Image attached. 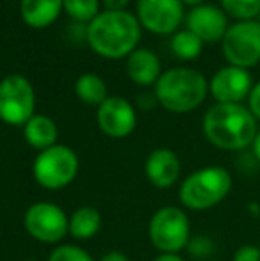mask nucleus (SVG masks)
I'll return each mask as SVG.
<instances>
[{
  "label": "nucleus",
  "instance_id": "obj_24",
  "mask_svg": "<svg viewBox=\"0 0 260 261\" xmlns=\"http://www.w3.org/2000/svg\"><path fill=\"white\" fill-rule=\"evenodd\" d=\"M232 261H260V247L253 244L241 245L235 252H233Z\"/></svg>",
  "mask_w": 260,
  "mask_h": 261
},
{
  "label": "nucleus",
  "instance_id": "obj_27",
  "mask_svg": "<svg viewBox=\"0 0 260 261\" xmlns=\"http://www.w3.org/2000/svg\"><path fill=\"white\" fill-rule=\"evenodd\" d=\"M107 11H125L129 6V0H104Z\"/></svg>",
  "mask_w": 260,
  "mask_h": 261
},
{
  "label": "nucleus",
  "instance_id": "obj_11",
  "mask_svg": "<svg viewBox=\"0 0 260 261\" xmlns=\"http://www.w3.org/2000/svg\"><path fill=\"white\" fill-rule=\"evenodd\" d=\"M253 89V79L248 69L225 66L218 69L208 82V93L216 103H243Z\"/></svg>",
  "mask_w": 260,
  "mask_h": 261
},
{
  "label": "nucleus",
  "instance_id": "obj_28",
  "mask_svg": "<svg viewBox=\"0 0 260 261\" xmlns=\"http://www.w3.org/2000/svg\"><path fill=\"white\" fill-rule=\"evenodd\" d=\"M98 261H129V256L122 251H111L107 254H104Z\"/></svg>",
  "mask_w": 260,
  "mask_h": 261
},
{
  "label": "nucleus",
  "instance_id": "obj_9",
  "mask_svg": "<svg viewBox=\"0 0 260 261\" xmlns=\"http://www.w3.org/2000/svg\"><path fill=\"white\" fill-rule=\"evenodd\" d=\"M23 226L34 240L43 244H57L69 233V219L64 210L46 201L29 206Z\"/></svg>",
  "mask_w": 260,
  "mask_h": 261
},
{
  "label": "nucleus",
  "instance_id": "obj_32",
  "mask_svg": "<svg viewBox=\"0 0 260 261\" xmlns=\"http://www.w3.org/2000/svg\"><path fill=\"white\" fill-rule=\"evenodd\" d=\"M25 261H36V259H25Z\"/></svg>",
  "mask_w": 260,
  "mask_h": 261
},
{
  "label": "nucleus",
  "instance_id": "obj_17",
  "mask_svg": "<svg viewBox=\"0 0 260 261\" xmlns=\"http://www.w3.org/2000/svg\"><path fill=\"white\" fill-rule=\"evenodd\" d=\"M23 137L29 146H32L38 151L49 149L57 144L59 130L52 117L45 114H34L23 126Z\"/></svg>",
  "mask_w": 260,
  "mask_h": 261
},
{
  "label": "nucleus",
  "instance_id": "obj_25",
  "mask_svg": "<svg viewBox=\"0 0 260 261\" xmlns=\"http://www.w3.org/2000/svg\"><path fill=\"white\" fill-rule=\"evenodd\" d=\"M248 109L255 116V119L260 121V82L253 84V89L248 96Z\"/></svg>",
  "mask_w": 260,
  "mask_h": 261
},
{
  "label": "nucleus",
  "instance_id": "obj_7",
  "mask_svg": "<svg viewBox=\"0 0 260 261\" xmlns=\"http://www.w3.org/2000/svg\"><path fill=\"white\" fill-rule=\"evenodd\" d=\"M36 110V93L23 75H7L0 80V121L11 126H25Z\"/></svg>",
  "mask_w": 260,
  "mask_h": 261
},
{
  "label": "nucleus",
  "instance_id": "obj_14",
  "mask_svg": "<svg viewBox=\"0 0 260 261\" xmlns=\"http://www.w3.org/2000/svg\"><path fill=\"white\" fill-rule=\"evenodd\" d=\"M180 158L177 156V153L171 151L168 148H159L153 149L146 158L145 164V172L148 181L157 189H170L177 183V179L180 178Z\"/></svg>",
  "mask_w": 260,
  "mask_h": 261
},
{
  "label": "nucleus",
  "instance_id": "obj_20",
  "mask_svg": "<svg viewBox=\"0 0 260 261\" xmlns=\"http://www.w3.org/2000/svg\"><path fill=\"white\" fill-rule=\"evenodd\" d=\"M203 45L205 43L196 34L187 31V29L177 31L170 41L171 52L177 55L178 59H182V61H195V59H198L201 50H203Z\"/></svg>",
  "mask_w": 260,
  "mask_h": 261
},
{
  "label": "nucleus",
  "instance_id": "obj_19",
  "mask_svg": "<svg viewBox=\"0 0 260 261\" xmlns=\"http://www.w3.org/2000/svg\"><path fill=\"white\" fill-rule=\"evenodd\" d=\"M75 94L82 103L100 107L109 98L104 79L94 73H84L75 82Z\"/></svg>",
  "mask_w": 260,
  "mask_h": 261
},
{
  "label": "nucleus",
  "instance_id": "obj_21",
  "mask_svg": "<svg viewBox=\"0 0 260 261\" xmlns=\"http://www.w3.org/2000/svg\"><path fill=\"white\" fill-rule=\"evenodd\" d=\"M63 9L80 23H91L100 14V0H63Z\"/></svg>",
  "mask_w": 260,
  "mask_h": 261
},
{
  "label": "nucleus",
  "instance_id": "obj_30",
  "mask_svg": "<svg viewBox=\"0 0 260 261\" xmlns=\"http://www.w3.org/2000/svg\"><path fill=\"white\" fill-rule=\"evenodd\" d=\"M251 151H253V156L260 162V130H258L257 137H255L253 144H251Z\"/></svg>",
  "mask_w": 260,
  "mask_h": 261
},
{
  "label": "nucleus",
  "instance_id": "obj_12",
  "mask_svg": "<svg viewBox=\"0 0 260 261\" xmlns=\"http://www.w3.org/2000/svg\"><path fill=\"white\" fill-rule=\"evenodd\" d=\"M97 121L100 130L111 139L129 137L135 130L137 114L130 101L122 96H109L97 112Z\"/></svg>",
  "mask_w": 260,
  "mask_h": 261
},
{
  "label": "nucleus",
  "instance_id": "obj_18",
  "mask_svg": "<svg viewBox=\"0 0 260 261\" xmlns=\"http://www.w3.org/2000/svg\"><path fill=\"white\" fill-rule=\"evenodd\" d=\"M102 215L97 208L82 206L69 217V234L77 240H89L100 231Z\"/></svg>",
  "mask_w": 260,
  "mask_h": 261
},
{
  "label": "nucleus",
  "instance_id": "obj_1",
  "mask_svg": "<svg viewBox=\"0 0 260 261\" xmlns=\"http://www.w3.org/2000/svg\"><path fill=\"white\" fill-rule=\"evenodd\" d=\"M86 39L97 55L111 61L127 59L139 48L141 23L129 11H100L86 27Z\"/></svg>",
  "mask_w": 260,
  "mask_h": 261
},
{
  "label": "nucleus",
  "instance_id": "obj_22",
  "mask_svg": "<svg viewBox=\"0 0 260 261\" xmlns=\"http://www.w3.org/2000/svg\"><path fill=\"white\" fill-rule=\"evenodd\" d=\"M219 2L226 16L235 18L237 21L257 20L260 16V0H219Z\"/></svg>",
  "mask_w": 260,
  "mask_h": 261
},
{
  "label": "nucleus",
  "instance_id": "obj_26",
  "mask_svg": "<svg viewBox=\"0 0 260 261\" xmlns=\"http://www.w3.org/2000/svg\"><path fill=\"white\" fill-rule=\"evenodd\" d=\"M210 242L207 240V238H203V237H200V238H195V240H191L189 242V251L193 252V254H196V256H207L208 252H210Z\"/></svg>",
  "mask_w": 260,
  "mask_h": 261
},
{
  "label": "nucleus",
  "instance_id": "obj_15",
  "mask_svg": "<svg viewBox=\"0 0 260 261\" xmlns=\"http://www.w3.org/2000/svg\"><path fill=\"white\" fill-rule=\"evenodd\" d=\"M127 75L134 84L143 87L155 86L160 79V59L150 48H135L127 57Z\"/></svg>",
  "mask_w": 260,
  "mask_h": 261
},
{
  "label": "nucleus",
  "instance_id": "obj_2",
  "mask_svg": "<svg viewBox=\"0 0 260 261\" xmlns=\"http://www.w3.org/2000/svg\"><path fill=\"white\" fill-rule=\"evenodd\" d=\"M258 121L243 103H216L203 116L205 139L225 151H241L253 144Z\"/></svg>",
  "mask_w": 260,
  "mask_h": 261
},
{
  "label": "nucleus",
  "instance_id": "obj_8",
  "mask_svg": "<svg viewBox=\"0 0 260 261\" xmlns=\"http://www.w3.org/2000/svg\"><path fill=\"white\" fill-rule=\"evenodd\" d=\"M226 62L235 68L250 69L260 62V21H235L221 39Z\"/></svg>",
  "mask_w": 260,
  "mask_h": 261
},
{
  "label": "nucleus",
  "instance_id": "obj_16",
  "mask_svg": "<svg viewBox=\"0 0 260 261\" xmlns=\"http://www.w3.org/2000/svg\"><path fill=\"white\" fill-rule=\"evenodd\" d=\"M63 11V0H20V16L31 29L50 27Z\"/></svg>",
  "mask_w": 260,
  "mask_h": 261
},
{
  "label": "nucleus",
  "instance_id": "obj_31",
  "mask_svg": "<svg viewBox=\"0 0 260 261\" xmlns=\"http://www.w3.org/2000/svg\"><path fill=\"white\" fill-rule=\"evenodd\" d=\"M184 4H187V6H193V7H196V6H200V4H203L205 0H182Z\"/></svg>",
  "mask_w": 260,
  "mask_h": 261
},
{
  "label": "nucleus",
  "instance_id": "obj_13",
  "mask_svg": "<svg viewBox=\"0 0 260 261\" xmlns=\"http://www.w3.org/2000/svg\"><path fill=\"white\" fill-rule=\"evenodd\" d=\"M187 31L196 34L203 43H218L225 38L228 31V16L218 6L200 4L193 7L185 16Z\"/></svg>",
  "mask_w": 260,
  "mask_h": 261
},
{
  "label": "nucleus",
  "instance_id": "obj_5",
  "mask_svg": "<svg viewBox=\"0 0 260 261\" xmlns=\"http://www.w3.org/2000/svg\"><path fill=\"white\" fill-rule=\"evenodd\" d=\"M79 172V156L72 148L56 144L39 151L32 164L34 179L46 190H61L68 187Z\"/></svg>",
  "mask_w": 260,
  "mask_h": 261
},
{
  "label": "nucleus",
  "instance_id": "obj_3",
  "mask_svg": "<svg viewBox=\"0 0 260 261\" xmlns=\"http://www.w3.org/2000/svg\"><path fill=\"white\" fill-rule=\"evenodd\" d=\"M208 94V80L193 68H171L155 84V98L173 114L196 110Z\"/></svg>",
  "mask_w": 260,
  "mask_h": 261
},
{
  "label": "nucleus",
  "instance_id": "obj_6",
  "mask_svg": "<svg viewBox=\"0 0 260 261\" xmlns=\"http://www.w3.org/2000/svg\"><path fill=\"white\" fill-rule=\"evenodd\" d=\"M148 237L157 251L178 254L191 242V222L187 213L178 206L157 210L150 219Z\"/></svg>",
  "mask_w": 260,
  "mask_h": 261
},
{
  "label": "nucleus",
  "instance_id": "obj_10",
  "mask_svg": "<svg viewBox=\"0 0 260 261\" xmlns=\"http://www.w3.org/2000/svg\"><path fill=\"white\" fill-rule=\"evenodd\" d=\"M137 20L141 27L159 36H170L184 21L182 0H137Z\"/></svg>",
  "mask_w": 260,
  "mask_h": 261
},
{
  "label": "nucleus",
  "instance_id": "obj_4",
  "mask_svg": "<svg viewBox=\"0 0 260 261\" xmlns=\"http://www.w3.org/2000/svg\"><path fill=\"white\" fill-rule=\"evenodd\" d=\"M232 190V174L221 165H207L191 172L178 189V199L185 208L205 212L218 206Z\"/></svg>",
  "mask_w": 260,
  "mask_h": 261
},
{
  "label": "nucleus",
  "instance_id": "obj_23",
  "mask_svg": "<svg viewBox=\"0 0 260 261\" xmlns=\"http://www.w3.org/2000/svg\"><path fill=\"white\" fill-rule=\"evenodd\" d=\"M49 261H94L91 254L77 245H59L49 256Z\"/></svg>",
  "mask_w": 260,
  "mask_h": 261
},
{
  "label": "nucleus",
  "instance_id": "obj_29",
  "mask_svg": "<svg viewBox=\"0 0 260 261\" xmlns=\"http://www.w3.org/2000/svg\"><path fill=\"white\" fill-rule=\"evenodd\" d=\"M152 261H184L180 254H173V252H160L157 258H153Z\"/></svg>",
  "mask_w": 260,
  "mask_h": 261
}]
</instances>
